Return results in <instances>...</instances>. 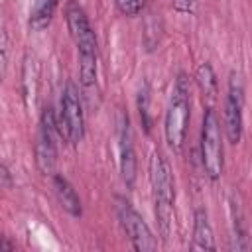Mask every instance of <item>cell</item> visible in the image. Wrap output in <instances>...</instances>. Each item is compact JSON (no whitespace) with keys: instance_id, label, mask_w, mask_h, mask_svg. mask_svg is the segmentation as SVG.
Wrapping results in <instances>:
<instances>
[{"instance_id":"obj_11","label":"cell","mask_w":252,"mask_h":252,"mask_svg":"<svg viewBox=\"0 0 252 252\" xmlns=\"http://www.w3.org/2000/svg\"><path fill=\"white\" fill-rule=\"evenodd\" d=\"M53 189L57 195L59 205L71 215V217H81V199L77 195V191L73 189V185L63 177V175H53Z\"/></svg>"},{"instance_id":"obj_4","label":"cell","mask_w":252,"mask_h":252,"mask_svg":"<svg viewBox=\"0 0 252 252\" xmlns=\"http://www.w3.org/2000/svg\"><path fill=\"white\" fill-rule=\"evenodd\" d=\"M222 128L220 120L213 106H209L203 114V128H201V163L209 179L217 181L224 169L222 158Z\"/></svg>"},{"instance_id":"obj_20","label":"cell","mask_w":252,"mask_h":252,"mask_svg":"<svg viewBox=\"0 0 252 252\" xmlns=\"http://www.w3.org/2000/svg\"><path fill=\"white\" fill-rule=\"evenodd\" d=\"M0 177H2V187L4 189H10L12 187V177H10V171H8V167L4 163L0 165Z\"/></svg>"},{"instance_id":"obj_5","label":"cell","mask_w":252,"mask_h":252,"mask_svg":"<svg viewBox=\"0 0 252 252\" xmlns=\"http://www.w3.org/2000/svg\"><path fill=\"white\" fill-rule=\"evenodd\" d=\"M59 134L71 144H79L85 136V116L83 104L79 96V89L75 83H67L61 94V114H59Z\"/></svg>"},{"instance_id":"obj_17","label":"cell","mask_w":252,"mask_h":252,"mask_svg":"<svg viewBox=\"0 0 252 252\" xmlns=\"http://www.w3.org/2000/svg\"><path fill=\"white\" fill-rule=\"evenodd\" d=\"M116 8L124 16H138L144 8V0H116Z\"/></svg>"},{"instance_id":"obj_9","label":"cell","mask_w":252,"mask_h":252,"mask_svg":"<svg viewBox=\"0 0 252 252\" xmlns=\"http://www.w3.org/2000/svg\"><path fill=\"white\" fill-rule=\"evenodd\" d=\"M120 173L124 183L132 187L136 181V154H134L130 122L126 114H122V120H120Z\"/></svg>"},{"instance_id":"obj_8","label":"cell","mask_w":252,"mask_h":252,"mask_svg":"<svg viewBox=\"0 0 252 252\" xmlns=\"http://www.w3.org/2000/svg\"><path fill=\"white\" fill-rule=\"evenodd\" d=\"M118 220L132 244L134 250L138 252H152L158 248V242L148 226V222L142 219V215L128 203V201H118Z\"/></svg>"},{"instance_id":"obj_15","label":"cell","mask_w":252,"mask_h":252,"mask_svg":"<svg viewBox=\"0 0 252 252\" xmlns=\"http://www.w3.org/2000/svg\"><path fill=\"white\" fill-rule=\"evenodd\" d=\"M230 211H232V230H234V238L240 240L238 242V248L240 250H246L248 248V242H246V230H244V222H242V211L238 207V203L232 199L230 201Z\"/></svg>"},{"instance_id":"obj_7","label":"cell","mask_w":252,"mask_h":252,"mask_svg":"<svg viewBox=\"0 0 252 252\" xmlns=\"http://www.w3.org/2000/svg\"><path fill=\"white\" fill-rule=\"evenodd\" d=\"M242 108H244V81L240 73L232 71L228 79V93L224 100L222 130L230 144H238L242 138Z\"/></svg>"},{"instance_id":"obj_2","label":"cell","mask_w":252,"mask_h":252,"mask_svg":"<svg viewBox=\"0 0 252 252\" xmlns=\"http://www.w3.org/2000/svg\"><path fill=\"white\" fill-rule=\"evenodd\" d=\"M67 26L79 51V77L83 87H91L96 81V37L89 24L85 10L71 2L67 6Z\"/></svg>"},{"instance_id":"obj_13","label":"cell","mask_w":252,"mask_h":252,"mask_svg":"<svg viewBox=\"0 0 252 252\" xmlns=\"http://www.w3.org/2000/svg\"><path fill=\"white\" fill-rule=\"evenodd\" d=\"M22 93L26 98V104L33 102L35 93H37V63L33 57L26 55L24 59V69H22Z\"/></svg>"},{"instance_id":"obj_6","label":"cell","mask_w":252,"mask_h":252,"mask_svg":"<svg viewBox=\"0 0 252 252\" xmlns=\"http://www.w3.org/2000/svg\"><path fill=\"white\" fill-rule=\"evenodd\" d=\"M59 134V122L55 118V112L51 106H45L41 112L39 122V136L35 144V165L43 175H55V163H57V140Z\"/></svg>"},{"instance_id":"obj_12","label":"cell","mask_w":252,"mask_h":252,"mask_svg":"<svg viewBox=\"0 0 252 252\" xmlns=\"http://www.w3.org/2000/svg\"><path fill=\"white\" fill-rule=\"evenodd\" d=\"M57 4H59V0H35L33 8L30 12V30L32 32H43L51 24L55 10H57Z\"/></svg>"},{"instance_id":"obj_10","label":"cell","mask_w":252,"mask_h":252,"mask_svg":"<svg viewBox=\"0 0 252 252\" xmlns=\"http://www.w3.org/2000/svg\"><path fill=\"white\" fill-rule=\"evenodd\" d=\"M193 250H215V236L205 209H197L193 217Z\"/></svg>"},{"instance_id":"obj_16","label":"cell","mask_w":252,"mask_h":252,"mask_svg":"<svg viewBox=\"0 0 252 252\" xmlns=\"http://www.w3.org/2000/svg\"><path fill=\"white\" fill-rule=\"evenodd\" d=\"M138 110H140V118H142L144 130L150 132L152 130V118H150V91H148V83L138 93Z\"/></svg>"},{"instance_id":"obj_19","label":"cell","mask_w":252,"mask_h":252,"mask_svg":"<svg viewBox=\"0 0 252 252\" xmlns=\"http://www.w3.org/2000/svg\"><path fill=\"white\" fill-rule=\"evenodd\" d=\"M197 0H173V10L179 14H193Z\"/></svg>"},{"instance_id":"obj_14","label":"cell","mask_w":252,"mask_h":252,"mask_svg":"<svg viewBox=\"0 0 252 252\" xmlns=\"http://www.w3.org/2000/svg\"><path fill=\"white\" fill-rule=\"evenodd\" d=\"M195 81L201 89V94L209 100H213L217 96V89H219V83H217V75L211 67V63H201L195 71Z\"/></svg>"},{"instance_id":"obj_1","label":"cell","mask_w":252,"mask_h":252,"mask_svg":"<svg viewBox=\"0 0 252 252\" xmlns=\"http://www.w3.org/2000/svg\"><path fill=\"white\" fill-rule=\"evenodd\" d=\"M148 171H150V187H152L154 215L158 220V228L161 238L169 240L171 224H173V203H175L173 173L167 159L159 152H152Z\"/></svg>"},{"instance_id":"obj_18","label":"cell","mask_w":252,"mask_h":252,"mask_svg":"<svg viewBox=\"0 0 252 252\" xmlns=\"http://www.w3.org/2000/svg\"><path fill=\"white\" fill-rule=\"evenodd\" d=\"M8 49H10V43H8V32L2 30V35H0V51H2V75L6 73V67H8Z\"/></svg>"},{"instance_id":"obj_3","label":"cell","mask_w":252,"mask_h":252,"mask_svg":"<svg viewBox=\"0 0 252 252\" xmlns=\"http://www.w3.org/2000/svg\"><path fill=\"white\" fill-rule=\"evenodd\" d=\"M191 114V87L185 73H179L173 83L171 100L165 112V142L173 152H181L187 136V124Z\"/></svg>"}]
</instances>
